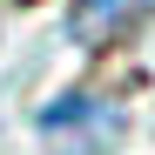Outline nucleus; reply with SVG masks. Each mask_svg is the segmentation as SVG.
Masks as SVG:
<instances>
[{
    "label": "nucleus",
    "instance_id": "2",
    "mask_svg": "<svg viewBox=\"0 0 155 155\" xmlns=\"http://www.w3.org/2000/svg\"><path fill=\"white\" fill-rule=\"evenodd\" d=\"M121 7H128V0H74V7H68V34L74 41H101V27H108Z\"/></svg>",
    "mask_w": 155,
    "mask_h": 155
},
{
    "label": "nucleus",
    "instance_id": "1",
    "mask_svg": "<svg viewBox=\"0 0 155 155\" xmlns=\"http://www.w3.org/2000/svg\"><path fill=\"white\" fill-rule=\"evenodd\" d=\"M108 128H115V115L101 108L94 94H81V88H74V94H61V101H47V108H41V135H81V142H101Z\"/></svg>",
    "mask_w": 155,
    "mask_h": 155
}]
</instances>
